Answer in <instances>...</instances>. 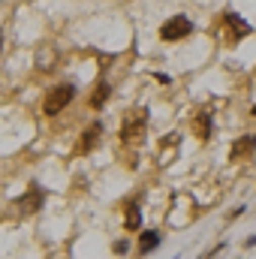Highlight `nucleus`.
Here are the masks:
<instances>
[{
    "label": "nucleus",
    "mask_w": 256,
    "mask_h": 259,
    "mask_svg": "<svg viewBox=\"0 0 256 259\" xmlns=\"http://www.w3.org/2000/svg\"><path fill=\"white\" fill-rule=\"evenodd\" d=\"M72 97H75V88H72V84H58V88H52V91L46 94V100H42V112H46V115H61L66 106L72 103Z\"/></svg>",
    "instance_id": "obj_1"
},
{
    "label": "nucleus",
    "mask_w": 256,
    "mask_h": 259,
    "mask_svg": "<svg viewBox=\"0 0 256 259\" xmlns=\"http://www.w3.org/2000/svg\"><path fill=\"white\" fill-rule=\"evenodd\" d=\"M145 124H148V112H145V109H133V112H127L124 127H121V139H124L127 145L142 142V136H145Z\"/></svg>",
    "instance_id": "obj_2"
},
{
    "label": "nucleus",
    "mask_w": 256,
    "mask_h": 259,
    "mask_svg": "<svg viewBox=\"0 0 256 259\" xmlns=\"http://www.w3.org/2000/svg\"><path fill=\"white\" fill-rule=\"evenodd\" d=\"M190 33H193V21L190 18H184V15H175V18H169V21L160 27V36H163L166 42L184 39V36H190Z\"/></svg>",
    "instance_id": "obj_3"
},
{
    "label": "nucleus",
    "mask_w": 256,
    "mask_h": 259,
    "mask_svg": "<svg viewBox=\"0 0 256 259\" xmlns=\"http://www.w3.org/2000/svg\"><path fill=\"white\" fill-rule=\"evenodd\" d=\"M223 27H226V42H238V39H244V36L253 33V27L238 12H226L223 15Z\"/></svg>",
    "instance_id": "obj_4"
},
{
    "label": "nucleus",
    "mask_w": 256,
    "mask_h": 259,
    "mask_svg": "<svg viewBox=\"0 0 256 259\" xmlns=\"http://www.w3.org/2000/svg\"><path fill=\"white\" fill-rule=\"evenodd\" d=\"M42 202H46L42 190H39V187H30L27 196H21V199H18V211H21V214H36V211L42 208Z\"/></svg>",
    "instance_id": "obj_5"
},
{
    "label": "nucleus",
    "mask_w": 256,
    "mask_h": 259,
    "mask_svg": "<svg viewBox=\"0 0 256 259\" xmlns=\"http://www.w3.org/2000/svg\"><path fill=\"white\" fill-rule=\"evenodd\" d=\"M253 151H256V136H241V139L232 145L229 157H232V163H235V160H244V157H250Z\"/></svg>",
    "instance_id": "obj_6"
},
{
    "label": "nucleus",
    "mask_w": 256,
    "mask_h": 259,
    "mask_svg": "<svg viewBox=\"0 0 256 259\" xmlns=\"http://www.w3.org/2000/svg\"><path fill=\"white\" fill-rule=\"evenodd\" d=\"M193 133H196V139H208V136H211V115H208V112H199V115H196Z\"/></svg>",
    "instance_id": "obj_7"
},
{
    "label": "nucleus",
    "mask_w": 256,
    "mask_h": 259,
    "mask_svg": "<svg viewBox=\"0 0 256 259\" xmlns=\"http://www.w3.org/2000/svg\"><path fill=\"white\" fill-rule=\"evenodd\" d=\"M100 133H103V127H100V124H94L91 130H84V136H81V151H91V148H97V142H100Z\"/></svg>",
    "instance_id": "obj_8"
},
{
    "label": "nucleus",
    "mask_w": 256,
    "mask_h": 259,
    "mask_svg": "<svg viewBox=\"0 0 256 259\" xmlns=\"http://www.w3.org/2000/svg\"><path fill=\"white\" fill-rule=\"evenodd\" d=\"M157 244H160V235L157 232H142L139 235V253H151Z\"/></svg>",
    "instance_id": "obj_9"
},
{
    "label": "nucleus",
    "mask_w": 256,
    "mask_h": 259,
    "mask_svg": "<svg viewBox=\"0 0 256 259\" xmlns=\"http://www.w3.org/2000/svg\"><path fill=\"white\" fill-rule=\"evenodd\" d=\"M124 226H127V229H139V226H142V211H139V205H127Z\"/></svg>",
    "instance_id": "obj_10"
},
{
    "label": "nucleus",
    "mask_w": 256,
    "mask_h": 259,
    "mask_svg": "<svg viewBox=\"0 0 256 259\" xmlns=\"http://www.w3.org/2000/svg\"><path fill=\"white\" fill-rule=\"evenodd\" d=\"M106 100H109V84H106V81H100V84H97V91H94V97H91V106H94V109H103V103H106Z\"/></svg>",
    "instance_id": "obj_11"
},
{
    "label": "nucleus",
    "mask_w": 256,
    "mask_h": 259,
    "mask_svg": "<svg viewBox=\"0 0 256 259\" xmlns=\"http://www.w3.org/2000/svg\"><path fill=\"white\" fill-rule=\"evenodd\" d=\"M250 115H253V118H256V106H253V109H250Z\"/></svg>",
    "instance_id": "obj_12"
}]
</instances>
